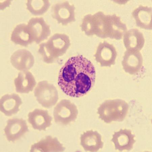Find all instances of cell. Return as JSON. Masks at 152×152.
<instances>
[{
	"mask_svg": "<svg viewBox=\"0 0 152 152\" xmlns=\"http://www.w3.org/2000/svg\"><path fill=\"white\" fill-rule=\"evenodd\" d=\"M23 104L18 95L7 94L2 96L0 102V110L7 116L16 114L20 111L19 107Z\"/></svg>",
	"mask_w": 152,
	"mask_h": 152,
	"instance_id": "9a60e30c",
	"label": "cell"
},
{
	"mask_svg": "<svg viewBox=\"0 0 152 152\" xmlns=\"http://www.w3.org/2000/svg\"><path fill=\"white\" fill-rule=\"evenodd\" d=\"M75 7L68 1L57 4L52 7V16L59 23L66 26L75 20Z\"/></svg>",
	"mask_w": 152,
	"mask_h": 152,
	"instance_id": "9c48e42d",
	"label": "cell"
},
{
	"mask_svg": "<svg viewBox=\"0 0 152 152\" xmlns=\"http://www.w3.org/2000/svg\"><path fill=\"white\" fill-rule=\"evenodd\" d=\"M78 111L77 106L70 100L63 99L59 102L53 110L56 123L67 126L77 119Z\"/></svg>",
	"mask_w": 152,
	"mask_h": 152,
	"instance_id": "8992f818",
	"label": "cell"
},
{
	"mask_svg": "<svg viewBox=\"0 0 152 152\" xmlns=\"http://www.w3.org/2000/svg\"><path fill=\"white\" fill-rule=\"evenodd\" d=\"M80 145L86 151L97 152L103 147L101 135L97 131H86L80 137Z\"/></svg>",
	"mask_w": 152,
	"mask_h": 152,
	"instance_id": "5bb4252c",
	"label": "cell"
},
{
	"mask_svg": "<svg viewBox=\"0 0 152 152\" xmlns=\"http://www.w3.org/2000/svg\"><path fill=\"white\" fill-rule=\"evenodd\" d=\"M17 92L21 94H28L33 91L36 83L35 78L30 72L23 71L19 73L14 80Z\"/></svg>",
	"mask_w": 152,
	"mask_h": 152,
	"instance_id": "2e32d148",
	"label": "cell"
},
{
	"mask_svg": "<svg viewBox=\"0 0 152 152\" xmlns=\"http://www.w3.org/2000/svg\"><path fill=\"white\" fill-rule=\"evenodd\" d=\"M28 26L34 41L37 44L45 40L50 35V26L42 18H32L28 22Z\"/></svg>",
	"mask_w": 152,
	"mask_h": 152,
	"instance_id": "30bf717a",
	"label": "cell"
},
{
	"mask_svg": "<svg viewBox=\"0 0 152 152\" xmlns=\"http://www.w3.org/2000/svg\"><path fill=\"white\" fill-rule=\"evenodd\" d=\"M117 51L114 46L104 41L100 43L95 55L96 60L102 67H111L115 64Z\"/></svg>",
	"mask_w": 152,
	"mask_h": 152,
	"instance_id": "ba28073f",
	"label": "cell"
},
{
	"mask_svg": "<svg viewBox=\"0 0 152 152\" xmlns=\"http://www.w3.org/2000/svg\"><path fill=\"white\" fill-rule=\"evenodd\" d=\"M82 31L88 36L96 35L100 38L109 37L120 40L127 31L126 24L116 15H105L99 12L94 15L89 14L83 19Z\"/></svg>",
	"mask_w": 152,
	"mask_h": 152,
	"instance_id": "7a4b0ae2",
	"label": "cell"
},
{
	"mask_svg": "<svg viewBox=\"0 0 152 152\" xmlns=\"http://www.w3.org/2000/svg\"><path fill=\"white\" fill-rule=\"evenodd\" d=\"M11 62L17 69L26 71L33 66L34 61L33 55L29 51L26 50H19L12 55Z\"/></svg>",
	"mask_w": 152,
	"mask_h": 152,
	"instance_id": "ac0fdd59",
	"label": "cell"
},
{
	"mask_svg": "<svg viewBox=\"0 0 152 152\" xmlns=\"http://www.w3.org/2000/svg\"><path fill=\"white\" fill-rule=\"evenodd\" d=\"M96 72L91 61L82 55L69 59L59 73L58 84L65 94L72 97L84 96L91 90Z\"/></svg>",
	"mask_w": 152,
	"mask_h": 152,
	"instance_id": "6da1fadb",
	"label": "cell"
},
{
	"mask_svg": "<svg viewBox=\"0 0 152 152\" xmlns=\"http://www.w3.org/2000/svg\"><path fill=\"white\" fill-rule=\"evenodd\" d=\"M28 1L26 3L27 9L34 15H41L47 11L50 4L47 3L48 1Z\"/></svg>",
	"mask_w": 152,
	"mask_h": 152,
	"instance_id": "7402d4cb",
	"label": "cell"
},
{
	"mask_svg": "<svg viewBox=\"0 0 152 152\" xmlns=\"http://www.w3.org/2000/svg\"><path fill=\"white\" fill-rule=\"evenodd\" d=\"M124 42L127 50L140 51L143 47L145 39L142 33L138 29H133L124 34Z\"/></svg>",
	"mask_w": 152,
	"mask_h": 152,
	"instance_id": "e0dca14e",
	"label": "cell"
},
{
	"mask_svg": "<svg viewBox=\"0 0 152 152\" xmlns=\"http://www.w3.org/2000/svg\"><path fill=\"white\" fill-rule=\"evenodd\" d=\"M65 148L56 138L48 136L32 145L31 152H62Z\"/></svg>",
	"mask_w": 152,
	"mask_h": 152,
	"instance_id": "d6986e66",
	"label": "cell"
},
{
	"mask_svg": "<svg viewBox=\"0 0 152 152\" xmlns=\"http://www.w3.org/2000/svg\"><path fill=\"white\" fill-rule=\"evenodd\" d=\"M11 40L17 45L27 46L34 41L28 25L23 24L17 26L12 32Z\"/></svg>",
	"mask_w": 152,
	"mask_h": 152,
	"instance_id": "44dd1931",
	"label": "cell"
},
{
	"mask_svg": "<svg viewBox=\"0 0 152 152\" xmlns=\"http://www.w3.org/2000/svg\"><path fill=\"white\" fill-rule=\"evenodd\" d=\"M34 95L39 103L47 108L55 105L58 99L57 89L47 81H42L38 83L34 91Z\"/></svg>",
	"mask_w": 152,
	"mask_h": 152,
	"instance_id": "5b68a950",
	"label": "cell"
},
{
	"mask_svg": "<svg viewBox=\"0 0 152 152\" xmlns=\"http://www.w3.org/2000/svg\"><path fill=\"white\" fill-rule=\"evenodd\" d=\"M28 121L33 129L39 131H45L51 125L52 117L47 110L36 109L29 113Z\"/></svg>",
	"mask_w": 152,
	"mask_h": 152,
	"instance_id": "7c38bea8",
	"label": "cell"
},
{
	"mask_svg": "<svg viewBox=\"0 0 152 152\" xmlns=\"http://www.w3.org/2000/svg\"><path fill=\"white\" fill-rule=\"evenodd\" d=\"M134 137L130 130L121 129L119 131L115 132L111 141L114 143L116 150L130 151L133 148L135 143Z\"/></svg>",
	"mask_w": 152,
	"mask_h": 152,
	"instance_id": "4fadbf2b",
	"label": "cell"
},
{
	"mask_svg": "<svg viewBox=\"0 0 152 152\" xmlns=\"http://www.w3.org/2000/svg\"><path fill=\"white\" fill-rule=\"evenodd\" d=\"M28 131L26 121L22 118L8 120L4 129L5 134L9 142L19 140Z\"/></svg>",
	"mask_w": 152,
	"mask_h": 152,
	"instance_id": "52a82bcc",
	"label": "cell"
},
{
	"mask_svg": "<svg viewBox=\"0 0 152 152\" xmlns=\"http://www.w3.org/2000/svg\"><path fill=\"white\" fill-rule=\"evenodd\" d=\"M137 26L142 28L152 29V8L140 6L132 12Z\"/></svg>",
	"mask_w": 152,
	"mask_h": 152,
	"instance_id": "ffe728a7",
	"label": "cell"
},
{
	"mask_svg": "<svg viewBox=\"0 0 152 152\" xmlns=\"http://www.w3.org/2000/svg\"><path fill=\"white\" fill-rule=\"evenodd\" d=\"M129 106L123 100H109L105 101L98 110L99 117L105 123L122 121L128 113Z\"/></svg>",
	"mask_w": 152,
	"mask_h": 152,
	"instance_id": "277c9868",
	"label": "cell"
},
{
	"mask_svg": "<svg viewBox=\"0 0 152 152\" xmlns=\"http://www.w3.org/2000/svg\"><path fill=\"white\" fill-rule=\"evenodd\" d=\"M122 63L125 72L129 74L135 75L142 67L143 59L139 51L126 50Z\"/></svg>",
	"mask_w": 152,
	"mask_h": 152,
	"instance_id": "8fae6325",
	"label": "cell"
},
{
	"mask_svg": "<svg viewBox=\"0 0 152 152\" xmlns=\"http://www.w3.org/2000/svg\"><path fill=\"white\" fill-rule=\"evenodd\" d=\"M69 38L65 34H56L47 42L39 45L38 52L44 62L51 63L64 55L70 46Z\"/></svg>",
	"mask_w": 152,
	"mask_h": 152,
	"instance_id": "3957f363",
	"label": "cell"
}]
</instances>
